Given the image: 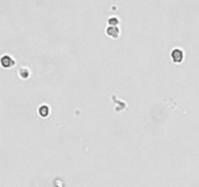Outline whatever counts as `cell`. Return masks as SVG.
<instances>
[{"instance_id": "obj_1", "label": "cell", "mask_w": 199, "mask_h": 187, "mask_svg": "<svg viewBox=\"0 0 199 187\" xmlns=\"http://www.w3.org/2000/svg\"><path fill=\"white\" fill-rule=\"evenodd\" d=\"M171 58H172V61L174 62H176V63L181 62L184 58V53L181 49L176 48L171 52Z\"/></svg>"}, {"instance_id": "obj_2", "label": "cell", "mask_w": 199, "mask_h": 187, "mask_svg": "<svg viewBox=\"0 0 199 187\" xmlns=\"http://www.w3.org/2000/svg\"><path fill=\"white\" fill-rule=\"evenodd\" d=\"M15 63H16V62H15V61L10 56H8V55L3 56L2 58H1V65L4 67H6V68H10V67L14 66Z\"/></svg>"}, {"instance_id": "obj_3", "label": "cell", "mask_w": 199, "mask_h": 187, "mask_svg": "<svg viewBox=\"0 0 199 187\" xmlns=\"http://www.w3.org/2000/svg\"><path fill=\"white\" fill-rule=\"evenodd\" d=\"M106 33L112 38L117 39L119 35V28L118 26H109L106 28Z\"/></svg>"}, {"instance_id": "obj_4", "label": "cell", "mask_w": 199, "mask_h": 187, "mask_svg": "<svg viewBox=\"0 0 199 187\" xmlns=\"http://www.w3.org/2000/svg\"><path fill=\"white\" fill-rule=\"evenodd\" d=\"M19 76H21L22 78H23V79H26V78L29 76V74H30V72H29L28 68H26V67H21V68H19Z\"/></svg>"}, {"instance_id": "obj_5", "label": "cell", "mask_w": 199, "mask_h": 187, "mask_svg": "<svg viewBox=\"0 0 199 187\" xmlns=\"http://www.w3.org/2000/svg\"><path fill=\"white\" fill-rule=\"evenodd\" d=\"M39 114L42 117H46L49 114V107L47 105H42L39 107Z\"/></svg>"}, {"instance_id": "obj_6", "label": "cell", "mask_w": 199, "mask_h": 187, "mask_svg": "<svg viewBox=\"0 0 199 187\" xmlns=\"http://www.w3.org/2000/svg\"><path fill=\"white\" fill-rule=\"evenodd\" d=\"M118 23V19L116 17H112L108 19V24L111 26H117Z\"/></svg>"}]
</instances>
